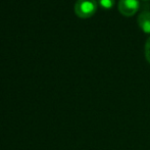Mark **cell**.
I'll list each match as a JSON object with an SVG mask.
<instances>
[{
    "instance_id": "cell-1",
    "label": "cell",
    "mask_w": 150,
    "mask_h": 150,
    "mask_svg": "<svg viewBox=\"0 0 150 150\" xmlns=\"http://www.w3.org/2000/svg\"><path fill=\"white\" fill-rule=\"evenodd\" d=\"M98 2L96 0H77L75 3V12L79 18H90L96 12Z\"/></svg>"
},
{
    "instance_id": "cell-2",
    "label": "cell",
    "mask_w": 150,
    "mask_h": 150,
    "mask_svg": "<svg viewBox=\"0 0 150 150\" xmlns=\"http://www.w3.org/2000/svg\"><path fill=\"white\" fill-rule=\"evenodd\" d=\"M140 7L139 0H120L119 1V10L124 16H130L136 13Z\"/></svg>"
},
{
    "instance_id": "cell-3",
    "label": "cell",
    "mask_w": 150,
    "mask_h": 150,
    "mask_svg": "<svg viewBox=\"0 0 150 150\" xmlns=\"http://www.w3.org/2000/svg\"><path fill=\"white\" fill-rule=\"evenodd\" d=\"M138 25L145 33H150V10H143L139 14Z\"/></svg>"
},
{
    "instance_id": "cell-4",
    "label": "cell",
    "mask_w": 150,
    "mask_h": 150,
    "mask_svg": "<svg viewBox=\"0 0 150 150\" xmlns=\"http://www.w3.org/2000/svg\"><path fill=\"white\" fill-rule=\"evenodd\" d=\"M115 3V0H98V4L103 8L109 9L111 8Z\"/></svg>"
},
{
    "instance_id": "cell-5",
    "label": "cell",
    "mask_w": 150,
    "mask_h": 150,
    "mask_svg": "<svg viewBox=\"0 0 150 150\" xmlns=\"http://www.w3.org/2000/svg\"><path fill=\"white\" fill-rule=\"evenodd\" d=\"M145 57L150 63V37L147 39L146 43H145Z\"/></svg>"
}]
</instances>
